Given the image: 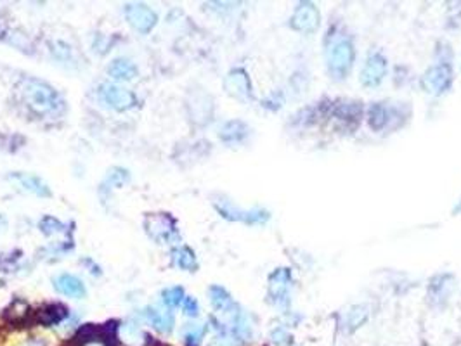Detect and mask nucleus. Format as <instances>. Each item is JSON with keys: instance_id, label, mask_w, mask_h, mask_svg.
<instances>
[{"instance_id": "nucleus-24", "label": "nucleus", "mask_w": 461, "mask_h": 346, "mask_svg": "<svg viewBox=\"0 0 461 346\" xmlns=\"http://www.w3.org/2000/svg\"><path fill=\"white\" fill-rule=\"evenodd\" d=\"M388 110L383 106L381 103H374L373 106L369 107V113H368V121H369V127L373 130H381L385 127V125L388 123Z\"/></svg>"}, {"instance_id": "nucleus-30", "label": "nucleus", "mask_w": 461, "mask_h": 346, "mask_svg": "<svg viewBox=\"0 0 461 346\" xmlns=\"http://www.w3.org/2000/svg\"><path fill=\"white\" fill-rule=\"evenodd\" d=\"M182 310H184L186 315L196 317L200 313V303H198L196 298L186 296L184 301H182Z\"/></svg>"}, {"instance_id": "nucleus-32", "label": "nucleus", "mask_w": 461, "mask_h": 346, "mask_svg": "<svg viewBox=\"0 0 461 346\" xmlns=\"http://www.w3.org/2000/svg\"><path fill=\"white\" fill-rule=\"evenodd\" d=\"M272 340H275V343L277 345H286L290 343V336H288V333L284 329H276L275 333H272Z\"/></svg>"}, {"instance_id": "nucleus-35", "label": "nucleus", "mask_w": 461, "mask_h": 346, "mask_svg": "<svg viewBox=\"0 0 461 346\" xmlns=\"http://www.w3.org/2000/svg\"><path fill=\"white\" fill-rule=\"evenodd\" d=\"M27 346H42V345H38V343H28Z\"/></svg>"}, {"instance_id": "nucleus-27", "label": "nucleus", "mask_w": 461, "mask_h": 346, "mask_svg": "<svg viewBox=\"0 0 461 346\" xmlns=\"http://www.w3.org/2000/svg\"><path fill=\"white\" fill-rule=\"evenodd\" d=\"M205 334V327L200 326V324H191V326L186 327L184 333V340L187 346H198L200 341L203 340Z\"/></svg>"}, {"instance_id": "nucleus-31", "label": "nucleus", "mask_w": 461, "mask_h": 346, "mask_svg": "<svg viewBox=\"0 0 461 346\" xmlns=\"http://www.w3.org/2000/svg\"><path fill=\"white\" fill-rule=\"evenodd\" d=\"M80 346H110L101 336H92V334H84Z\"/></svg>"}, {"instance_id": "nucleus-10", "label": "nucleus", "mask_w": 461, "mask_h": 346, "mask_svg": "<svg viewBox=\"0 0 461 346\" xmlns=\"http://www.w3.org/2000/svg\"><path fill=\"white\" fill-rule=\"evenodd\" d=\"M291 272L288 269H276L269 277V296L276 303H288L291 289Z\"/></svg>"}, {"instance_id": "nucleus-4", "label": "nucleus", "mask_w": 461, "mask_h": 346, "mask_svg": "<svg viewBox=\"0 0 461 346\" xmlns=\"http://www.w3.org/2000/svg\"><path fill=\"white\" fill-rule=\"evenodd\" d=\"M214 206L222 218L230 220V222H243L248 223V225H258V223H265L269 218H271L269 211L262 210V208L243 210V208H237L233 201L226 200V197H219V200H215Z\"/></svg>"}, {"instance_id": "nucleus-21", "label": "nucleus", "mask_w": 461, "mask_h": 346, "mask_svg": "<svg viewBox=\"0 0 461 346\" xmlns=\"http://www.w3.org/2000/svg\"><path fill=\"white\" fill-rule=\"evenodd\" d=\"M366 320H368V308L363 305H356L351 306V308L344 313V317H342V326L352 333V331L359 329Z\"/></svg>"}, {"instance_id": "nucleus-6", "label": "nucleus", "mask_w": 461, "mask_h": 346, "mask_svg": "<svg viewBox=\"0 0 461 346\" xmlns=\"http://www.w3.org/2000/svg\"><path fill=\"white\" fill-rule=\"evenodd\" d=\"M125 20L129 21L136 31L140 35H147L158 23V14L149 6L142 2H132L124 7Z\"/></svg>"}, {"instance_id": "nucleus-14", "label": "nucleus", "mask_w": 461, "mask_h": 346, "mask_svg": "<svg viewBox=\"0 0 461 346\" xmlns=\"http://www.w3.org/2000/svg\"><path fill=\"white\" fill-rule=\"evenodd\" d=\"M212 110H214V106H212V100L207 93L205 92L193 93V99H191L189 103V113L191 118H193L196 123L200 125L208 123L212 116Z\"/></svg>"}, {"instance_id": "nucleus-29", "label": "nucleus", "mask_w": 461, "mask_h": 346, "mask_svg": "<svg viewBox=\"0 0 461 346\" xmlns=\"http://www.w3.org/2000/svg\"><path fill=\"white\" fill-rule=\"evenodd\" d=\"M6 40L10 43V45L17 47V49L21 50H28V52H31V43L28 42V38L24 37L23 33H17V31H13V35H9V37H6Z\"/></svg>"}, {"instance_id": "nucleus-3", "label": "nucleus", "mask_w": 461, "mask_h": 346, "mask_svg": "<svg viewBox=\"0 0 461 346\" xmlns=\"http://www.w3.org/2000/svg\"><path fill=\"white\" fill-rule=\"evenodd\" d=\"M144 229L158 244H172L179 239L177 222L170 213H149L144 218Z\"/></svg>"}, {"instance_id": "nucleus-1", "label": "nucleus", "mask_w": 461, "mask_h": 346, "mask_svg": "<svg viewBox=\"0 0 461 346\" xmlns=\"http://www.w3.org/2000/svg\"><path fill=\"white\" fill-rule=\"evenodd\" d=\"M20 93L23 103L38 116L57 118L66 111L63 97L57 93V90L38 78H23L20 84Z\"/></svg>"}, {"instance_id": "nucleus-7", "label": "nucleus", "mask_w": 461, "mask_h": 346, "mask_svg": "<svg viewBox=\"0 0 461 346\" xmlns=\"http://www.w3.org/2000/svg\"><path fill=\"white\" fill-rule=\"evenodd\" d=\"M321 21L319 9L312 2H302L295 7L291 16V28L300 33H314Z\"/></svg>"}, {"instance_id": "nucleus-26", "label": "nucleus", "mask_w": 461, "mask_h": 346, "mask_svg": "<svg viewBox=\"0 0 461 346\" xmlns=\"http://www.w3.org/2000/svg\"><path fill=\"white\" fill-rule=\"evenodd\" d=\"M38 227H41V230L45 234V236H54V234L66 232V225H64L63 222H59L57 218H54V216H50V215L44 216V218L38 222Z\"/></svg>"}, {"instance_id": "nucleus-23", "label": "nucleus", "mask_w": 461, "mask_h": 346, "mask_svg": "<svg viewBox=\"0 0 461 346\" xmlns=\"http://www.w3.org/2000/svg\"><path fill=\"white\" fill-rule=\"evenodd\" d=\"M131 180V173L122 167H113L108 172L106 179L103 182V189H120Z\"/></svg>"}, {"instance_id": "nucleus-16", "label": "nucleus", "mask_w": 461, "mask_h": 346, "mask_svg": "<svg viewBox=\"0 0 461 346\" xmlns=\"http://www.w3.org/2000/svg\"><path fill=\"white\" fill-rule=\"evenodd\" d=\"M208 296H210V303L217 312L228 313V315H234L237 312V305L230 298L229 291L224 289L222 286H212L208 289Z\"/></svg>"}, {"instance_id": "nucleus-17", "label": "nucleus", "mask_w": 461, "mask_h": 346, "mask_svg": "<svg viewBox=\"0 0 461 346\" xmlns=\"http://www.w3.org/2000/svg\"><path fill=\"white\" fill-rule=\"evenodd\" d=\"M248 133H250V128H248V125L244 123V121L230 120L228 123L222 125L219 137H221L222 142L226 144H240L247 139Z\"/></svg>"}, {"instance_id": "nucleus-9", "label": "nucleus", "mask_w": 461, "mask_h": 346, "mask_svg": "<svg viewBox=\"0 0 461 346\" xmlns=\"http://www.w3.org/2000/svg\"><path fill=\"white\" fill-rule=\"evenodd\" d=\"M385 75H387V59L381 54H371L361 70V84L373 89L383 82Z\"/></svg>"}, {"instance_id": "nucleus-11", "label": "nucleus", "mask_w": 461, "mask_h": 346, "mask_svg": "<svg viewBox=\"0 0 461 346\" xmlns=\"http://www.w3.org/2000/svg\"><path fill=\"white\" fill-rule=\"evenodd\" d=\"M226 90L236 99H250L251 97V82L243 68H234L228 73L224 80Z\"/></svg>"}, {"instance_id": "nucleus-34", "label": "nucleus", "mask_w": 461, "mask_h": 346, "mask_svg": "<svg viewBox=\"0 0 461 346\" xmlns=\"http://www.w3.org/2000/svg\"><path fill=\"white\" fill-rule=\"evenodd\" d=\"M460 211H461V201L458 203V206L455 208V213H460Z\"/></svg>"}, {"instance_id": "nucleus-22", "label": "nucleus", "mask_w": 461, "mask_h": 346, "mask_svg": "<svg viewBox=\"0 0 461 346\" xmlns=\"http://www.w3.org/2000/svg\"><path fill=\"white\" fill-rule=\"evenodd\" d=\"M68 315V310L64 308L63 305L59 303H52V305H47L41 310V315H38V320L45 326H52V324H59L64 317Z\"/></svg>"}, {"instance_id": "nucleus-33", "label": "nucleus", "mask_w": 461, "mask_h": 346, "mask_svg": "<svg viewBox=\"0 0 461 346\" xmlns=\"http://www.w3.org/2000/svg\"><path fill=\"white\" fill-rule=\"evenodd\" d=\"M210 346H234V343L229 338H219V340H215Z\"/></svg>"}, {"instance_id": "nucleus-8", "label": "nucleus", "mask_w": 461, "mask_h": 346, "mask_svg": "<svg viewBox=\"0 0 461 346\" xmlns=\"http://www.w3.org/2000/svg\"><path fill=\"white\" fill-rule=\"evenodd\" d=\"M453 82V71L451 66L448 64H435L430 70H427V73L423 75V89L428 93H434V96H441L446 90L449 89Z\"/></svg>"}, {"instance_id": "nucleus-15", "label": "nucleus", "mask_w": 461, "mask_h": 346, "mask_svg": "<svg viewBox=\"0 0 461 346\" xmlns=\"http://www.w3.org/2000/svg\"><path fill=\"white\" fill-rule=\"evenodd\" d=\"M144 317H146L147 322H149L154 329L160 331V333H172V329H174L175 326L174 315H172L170 312L156 308V306H147V308L144 310Z\"/></svg>"}, {"instance_id": "nucleus-25", "label": "nucleus", "mask_w": 461, "mask_h": 346, "mask_svg": "<svg viewBox=\"0 0 461 346\" xmlns=\"http://www.w3.org/2000/svg\"><path fill=\"white\" fill-rule=\"evenodd\" d=\"M184 298V289H182L181 286L165 287V289L161 291V301H163L165 306H168V308H177V306H181Z\"/></svg>"}, {"instance_id": "nucleus-20", "label": "nucleus", "mask_w": 461, "mask_h": 346, "mask_svg": "<svg viewBox=\"0 0 461 346\" xmlns=\"http://www.w3.org/2000/svg\"><path fill=\"white\" fill-rule=\"evenodd\" d=\"M120 338L127 346H142L146 343V334H144V331L140 329L138 322H132V320H127V322L122 324Z\"/></svg>"}, {"instance_id": "nucleus-5", "label": "nucleus", "mask_w": 461, "mask_h": 346, "mask_svg": "<svg viewBox=\"0 0 461 346\" xmlns=\"http://www.w3.org/2000/svg\"><path fill=\"white\" fill-rule=\"evenodd\" d=\"M97 96L103 100V104H106L113 111H118V113H124V111H129L138 106L136 93L120 85L103 84L97 90Z\"/></svg>"}, {"instance_id": "nucleus-18", "label": "nucleus", "mask_w": 461, "mask_h": 346, "mask_svg": "<svg viewBox=\"0 0 461 346\" xmlns=\"http://www.w3.org/2000/svg\"><path fill=\"white\" fill-rule=\"evenodd\" d=\"M108 75L115 80L120 82H129L134 77H138V66L132 63L131 59H125V57H117L110 63L108 66Z\"/></svg>"}, {"instance_id": "nucleus-19", "label": "nucleus", "mask_w": 461, "mask_h": 346, "mask_svg": "<svg viewBox=\"0 0 461 346\" xmlns=\"http://www.w3.org/2000/svg\"><path fill=\"white\" fill-rule=\"evenodd\" d=\"M172 262L177 269L186 272H194L198 269V260L194 251L189 246H179L172 251Z\"/></svg>"}, {"instance_id": "nucleus-12", "label": "nucleus", "mask_w": 461, "mask_h": 346, "mask_svg": "<svg viewBox=\"0 0 461 346\" xmlns=\"http://www.w3.org/2000/svg\"><path fill=\"white\" fill-rule=\"evenodd\" d=\"M52 286L57 293L68 298H75V300L85 298V294H87L84 280L80 277L73 276V273H59V276L52 279Z\"/></svg>"}, {"instance_id": "nucleus-13", "label": "nucleus", "mask_w": 461, "mask_h": 346, "mask_svg": "<svg viewBox=\"0 0 461 346\" xmlns=\"http://www.w3.org/2000/svg\"><path fill=\"white\" fill-rule=\"evenodd\" d=\"M10 180L20 183V187H23L27 193L35 194L38 197H50L52 193H50L49 186L41 179L38 175H34V173H23V172H14L9 175Z\"/></svg>"}, {"instance_id": "nucleus-2", "label": "nucleus", "mask_w": 461, "mask_h": 346, "mask_svg": "<svg viewBox=\"0 0 461 346\" xmlns=\"http://www.w3.org/2000/svg\"><path fill=\"white\" fill-rule=\"evenodd\" d=\"M328 70L333 78H345L354 63V43L345 35H335L326 45Z\"/></svg>"}, {"instance_id": "nucleus-28", "label": "nucleus", "mask_w": 461, "mask_h": 346, "mask_svg": "<svg viewBox=\"0 0 461 346\" xmlns=\"http://www.w3.org/2000/svg\"><path fill=\"white\" fill-rule=\"evenodd\" d=\"M52 54L56 56V59L63 61V63H68V61H73V52H71L70 45H66L64 42H56L52 45Z\"/></svg>"}]
</instances>
